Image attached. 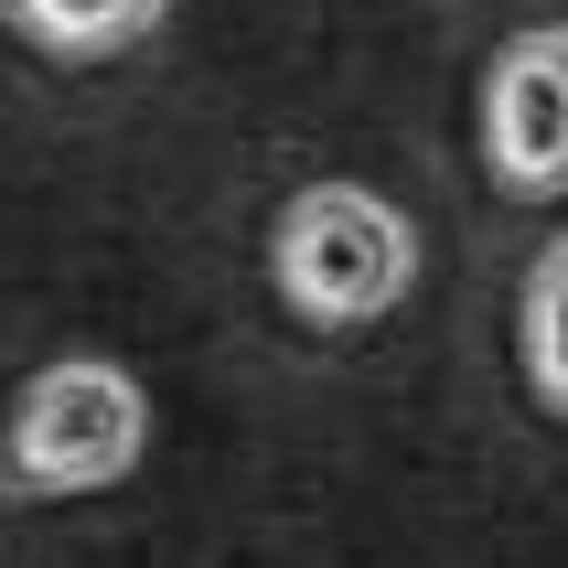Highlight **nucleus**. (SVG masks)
Instances as JSON below:
<instances>
[{"instance_id": "f257e3e1", "label": "nucleus", "mask_w": 568, "mask_h": 568, "mask_svg": "<svg viewBox=\"0 0 568 568\" xmlns=\"http://www.w3.org/2000/svg\"><path fill=\"white\" fill-rule=\"evenodd\" d=\"M268 280L312 333H365L418 290V225L365 183H301L268 225Z\"/></svg>"}, {"instance_id": "f03ea898", "label": "nucleus", "mask_w": 568, "mask_h": 568, "mask_svg": "<svg viewBox=\"0 0 568 568\" xmlns=\"http://www.w3.org/2000/svg\"><path fill=\"white\" fill-rule=\"evenodd\" d=\"M140 450H151V397L108 354L43 365L11 408V473L32 494H108V483L140 473Z\"/></svg>"}, {"instance_id": "7ed1b4c3", "label": "nucleus", "mask_w": 568, "mask_h": 568, "mask_svg": "<svg viewBox=\"0 0 568 568\" xmlns=\"http://www.w3.org/2000/svg\"><path fill=\"white\" fill-rule=\"evenodd\" d=\"M483 172L515 204L568 193V22H526L483 64Z\"/></svg>"}, {"instance_id": "20e7f679", "label": "nucleus", "mask_w": 568, "mask_h": 568, "mask_svg": "<svg viewBox=\"0 0 568 568\" xmlns=\"http://www.w3.org/2000/svg\"><path fill=\"white\" fill-rule=\"evenodd\" d=\"M0 11H11L22 43H43V54H64V64H97V54L151 43L172 0H0Z\"/></svg>"}, {"instance_id": "39448f33", "label": "nucleus", "mask_w": 568, "mask_h": 568, "mask_svg": "<svg viewBox=\"0 0 568 568\" xmlns=\"http://www.w3.org/2000/svg\"><path fill=\"white\" fill-rule=\"evenodd\" d=\"M515 354H526L537 408L568 418V236H547L537 268H526V301H515Z\"/></svg>"}]
</instances>
